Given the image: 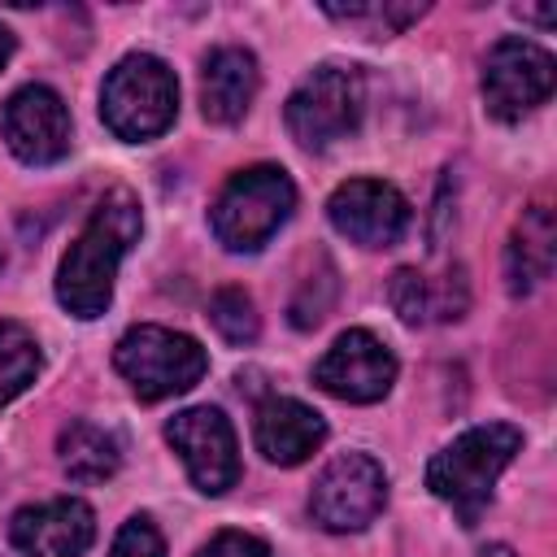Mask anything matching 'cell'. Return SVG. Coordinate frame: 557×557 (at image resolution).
<instances>
[{
  "instance_id": "26",
  "label": "cell",
  "mask_w": 557,
  "mask_h": 557,
  "mask_svg": "<svg viewBox=\"0 0 557 557\" xmlns=\"http://www.w3.org/2000/svg\"><path fill=\"white\" fill-rule=\"evenodd\" d=\"M522 17H535V22H553V9H518Z\"/></svg>"
},
{
  "instance_id": "25",
  "label": "cell",
  "mask_w": 557,
  "mask_h": 557,
  "mask_svg": "<svg viewBox=\"0 0 557 557\" xmlns=\"http://www.w3.org/2000/svg\"><path fill=\"white\" fill-rule=\"evenodd\" d=\"M479 557H513V548H509V544H487Z\"/></svg>"
},
{
  "instance_id": "2",
  "label": "cell",
  "mask_w": 557,
  "mask_h": 557,
  "mask_svg": "<svg viewBox=\"0 0 557 557\" xmlns=\"http://www.w3.org/2000/svg\"><path fill=\"white\" fill-rule=\"evenodd\" d=\"M522 448V431L509 422H487V426H470L466 435H457L444 453L431 457L426 466V487L457 509L461 527H474L483 505L492 500V487L500 479V470L513 461V453Z\"/></svg>"
},
{
  "instance_id": "5",
  "label": "cell",
  "mask_w": 557,
  "mask_h": 557,
  "mask_svg": "<svg viewBox=\"0 0 557 557\" xmlns=\"http://www.w3.org/2000/svg\"><path fill=\"white\" fill-rule=\"evenodd\" d=\"M113 366L139 400H165L196 387L200 374L209 370V357L191 335L148 322V326H131L117 339Z\"/></svg>"
},
{
  "instance_id": "24",
  "label": "cell",
  "mask_w": 557,
  "mask_h": 557,
  "mask_svg": "<svg viewBox=\"0 0 557 557\" xmlns=\"http://www.w3.org/2000/svg\"><path fill=\"white\" fill-rule=\"evenodd\" d=\"M9 57H13V35H9V26H0V70Z\"/></svg>"
},
{
  "instance_id": "20",
  "label": "cell",
  "mask_w": 557,
  "mask_h": 557,
  "mask_svg": "<svg viewBox=\"0 0 557 557\" xmlns=\"http://www.w3.org/2000/svg\"><path fill=\"white\" fill-rule=\"evenodd\" d=\"M209 318L226 344H252L257 339V305L244 287H218L209 300Z\"/></svg>"
},
{
  "instance_id": "22",
  "label": "cell",
  "mask_w": 557,
  "mask_h": 557,
  "mask_svg": "<svg viewBox=\"0 0 557 557\" xmlns=\"http://www.w3.org/2000/svg\"><path fill=\"white\" fill-rule=\"evenodd\" d=\"M109 557H165V540H161V531L152 527V518L139 513V518H131V522L117 531Z\"/></svg>"
},
{
  "instance_id": "4",
  "label": "cell",
  "mask_w": 557,
  "mask_h": 557,
  "mask_svg": "<svg viewBox=\"0 0 557 557\" xmlns=\"http://www.w3.org/2000/svg\"><path fill=\"white\" fill-rule=\"evenodd\" d=\"M296 209V187L278 165H252L231 174L213 200V235L231 252H257Z\"/></svg>"
},
{
  "instance_id": "21",
  "label": "cell",
  "mask_w": 557,
  "mask_h": 557,
  "mask_svg": "<svg viewBox=\"0 0 557 557\" xmlns=\"http://www.w3.org/2000/svg\"><path fill=\"white\" fill-rule=\"evenodd\" d=\"M326 13L339 17V22L370 26V35H396L400 26H409L413 17H422L426 4H326Z\"/></svg>"
},
{
  "instance_id": "18",
  "label": "cell",
  "mask_w": 557,
  "mask_h": 557,
  "mask_svg": "<svg viewBox=\"0 0 557 557\" xmlns=\"http://www.w3.org/2000/svg\"><path fill=\"white\" fill-rule=\"evenodd\" d=\"M57 453H61V466L74 483H100L109 479L117 466H122V444L113 431L96 426V422H70L61 426V440H57Z\"/></svg>"
},
{
  "instance_id": "7",
  "label": "cell",
  "mask_w": 557,
  "mask_h": 557,
  "mask_svg": "<svg viewBox=\"0 0 557 557\" xmlns=\"http://www.w3.org/2000/svg\"><path fill=\"white\" fill-rule=\"evenodd\" d=\"M387 505V470L370 453H339L309 492V513L326 531H361Z\"/></svg>"
},
{
  "instance_id": "11",
  "label": "cell",
  "mask_w": 557,
  "mask_h": 557,
  "mask_svg": "<svg viewBox=\"0 0 557 557\" xmlns=\"http://www.w3.org/2000/svg\"><path fill=\"white\" fill-rule=\"evenodd\" d=\"M326 218L361 248H392L409 231V200L383 178H348L331 191Z\"/></svg>"
},
{
  "instance_id": "12",
  "label": "cell",
  "mask_w": 557,
  "mask_h": 557,
  "mask_svg": "<svg viewBox=\"0 0 557 557\" xmlns=\"http://www.w3.org/2000/svg\"><path fill=\"white\" fill-rule=\"evenodd\" d=\"M0 131L26 165H52L70 152V109L44 83H26L4 100Z\"/></svg>"
},
{
  "instance_id": "23",
  "label": "cell",
  "mask_w": 557,
  "mask_h": 557,
  "mask_svg": "<svg viewBox=\"0 0 557 557\" xmlns=\"http://www.w3.org/2000/svg\"><path fill=\"white\" fill-rule=\"evenodd\" d=\"M196 557H270V548L257 535H248V531H222Z\"/></svg>"
},
{
  "instance_id": "1",
  "label": "cell",
  "mask_w": 557,
  "mask_h": 557,
  "mask_svg": "<svg viewBox=\"0 0 557 557\" xmlns=\"http://www.w3.org/2000/svg\"><path fill=\"white\" fill-rule=\"evenodd\" d=\"M139 231H144L139 200L126 187H113L91 209L78 239L65 248V257L57 265V300L74 318H100L109 309L117 265H122L126 248L139 239Z\"/></svg>"
},
{
  "instance_id": "9",
  "label": "cell",
  "mask_w": 557,
  "mask_h": 557,
  "mask_svg": "<svg viewBox=\"0 0 557 557\" xmlns=\"http://www.w3.org/2000/svg\"><path fill=\"white\" fill-rule=\"evenodd\" d=\"M165 440L170 448L183 457L191 483L209 496H222L226 487H235L239 479V444H235V431L226 422L222 409L213 405H196V409H183L165 422Z\"/></svg>"
},
{
  "instance_id": "10",
  "label": "cell",
  "mask_w": 557,
  "mask_h": 557,
  "mask_svg": "<svg viewBox=\"0 0 557 557\" xmlns=\"http://www.w3.org/2000/svg\"><path fill=\"white\" fill-rule=\"evenodd\" d=\"M313 383L339 400H352V405H370V400H383L396 383V357L392 348L370 335V331H344L326 352L322 361L313 366Z\"/></svg>"
},
{
  "instance_id": "15",
  "label": "cell",
  "mask_w": 557,
  "mask_h": 557,
  "mask_svg": "<svg viewBox=\"0 0 557 557\" xmlns=\"http://www.w3.org/2000/svg\"><path fill=\"white\" fill-rule=\"evenodd\" d=\"M257 96V57L248 48H213L200 70V113L218 126H231L248 113Z\"/></svg>"
},
{
  "instance_id": "17",
  "label": "cell",
  "mask_w": 557,
  "mask_h": 557,
  "mask_svg": "<svg viewBox=\"0 0 557 557\" xmlns=\"http://www.w3.org/2000/svg\"><path fill=\"white\" fill-rule=\"evenodd\" d=\"M453 287H466V283H461V270L448 274L444 283H431L426 274H418V270L405 265V270L392 274L387 300H392V309L400 313V322L422 326L426 318H461L466 296H453Z\"/></svg>"
},
{
  "instance_id": "13",
  "label": "cell",
  "mask_w": 557,
  "mask_h": 557,
  "mask_svg": "<svg viewBox=\"0 0 557 557\" xmlns=\"http://www.w3.org/2000/svg\"><path fill=\"white\" fill-rule=\"evenodd\" d=\"M9 535L22 557H83L96 540V513L78 496H57L17 509Z\"/></svg>"
},
{
  "instance_id": "6",
  "label": "cell",
  "mask_w": 557,
  "mask_h": 557,
  "mask_svg": "<svg viewBox=\"0 0 557 557\" xmlns=\"http://www.w3.org/2000/svg\"><path fill=\"white\" fill-rule=\"evenodd\" d=\"M366 109V83L352 65H318L287 96V131L305 148H326L357 131Z\"/></svg>"
},
{
  "instance_id": "14",
  "label": "cell",
  "mask_w": 557,
  "mask_h": 557,
  "mask_svg": "<svg viewBox=\"0 0 557 557\" xmlns=\"http://www.w3.org/2000/svg\"><path fill=\"white\" fill-rule=\"evenodd\" d=\"M252 435H257V448L265 453V461H274V466H300L326 440V422H322L318 409H309V405H300L292 396H270L257 409Z\"/></svg>"
},
{
  "instance_id": "16",
  "label": "cell",
  "mask_w": 557,
  "mask_h": 557,
  "mask_svg": "<svg viewBox=\"0 0 557 557\" xmlns=\"http://www.w3.org/2000/svg\"><path fill=\"white\" fill-rule=\"evenodd\" d=\"M553 213L544 205H531L518 226H513V239H509V252H505V274H509V292H531L548 270H553Z\"/></svg>"
},
{
  "instance_id": "8",
  "label": "cell",
  "mask_w": 557,
  "mask_h": 557,
  "mask_svg": "<svg viewBox=\"0 0 557 557\" xmlns=\"http://www.w3.org/2000/svg\"><path fill=\"white\" fill-rule=\"evenodd\" d=\"M553 78H557V65L553 57L531 44V39H500L492 44L487 61H483V100H487V113L500 117V122H518L522 113H531L535 104L548 100L553 91Z\"/></svg>"
},
{
  "instance_id": "19",
  "label": "cell",
  "mask_w": 557,
  "mask_h": 557,
  "mask_svg": "<svg viewBox=\"0 0 557 557\" xmlns=\"http://www.w3.org/2000/svg\"><path fill=\"white\" fill-rule=\"evenodd\" d=\"M39 374V344L22 322H0V405L26 392Z\"/></svg>"
},
{
  "instance_id": "3",
  "label": "cell",
  "mask_w": 557,
  "mask_h": 557,
  "mask_svg": "<svg viewBox=\"0 0 557 557\" xmlns=\"http://www.w3.org/2000/svg\"><path fill=\"white\" fill-rule=\"evenodd\" d=\"M178 113V83L174 70L152 52L122 57L104 87H100V117L117 139L144 144L157 139Z\"/></svg>"
}]
</instances>
